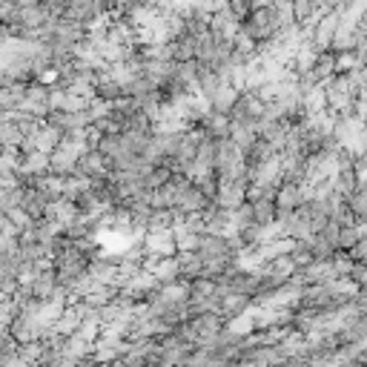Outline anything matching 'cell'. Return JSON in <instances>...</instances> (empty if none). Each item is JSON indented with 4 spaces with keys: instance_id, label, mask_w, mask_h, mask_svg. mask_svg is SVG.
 <instances>
[{
    "instance_id": "cell-1",
    "label": "cell",
    "mask_w": 367,
    "mask_h": 367,
    "mask_svg": "<svg viewBox=\"0 0 367 367\" xmlns=\"http://www.w3.org/2000/svg\"><path fill=\"white\" fill-rule=\"evenodd\" d=\"M299 201H301L299 184H284L282 189H278V195H275V207L282 210V213H290V210L299 207Z\"/></svg>"
},
{
    "instance_id": "cell-2",
    "label": "cell",
    "mask_w": 367,
    "mask_h": 367,
    "mask_svg": "<svg viewBox=\"0 0 367 367\" xmlns=\"http://www.w3.org/2000/svg\"><path fill=\"white\" fill-rule=\"evenodd\" d=\"M347 210L353 215V221H367V187H359L353 195H347Z\"/></svg>"
},
{
    "instance_id": "cell-3",
    "label": "cell",
    "mask_w": 367,
    "mask_h": 367,
    "mask_svg": "<svg viewBox=\"0 0 367 367\" xmlns=\"http://www.w3.org/2000/svg\"><path fill=\"white\" fill-rule=\"evenodd\" d=\"M249 210H253V224H270L273 218H275V204L267 201V198H264V201H256Z\"/></svg>"
},
{
    "instance_id": "cell-4",
    "label": "cell",
    "mask_w": 367,
    "mask_h": 367,
    "mask_svg": "<svg viewBox=\"0 0 367 367\" xmlns=\"http://www.w3.org/2000/svg\"><path fill=\"white\" fill-rule=\"evenodd\" d=\"M359 241H362V236H359V230L353 224H344L339 230V249H344V253H350V249H353Z\"/></svg>"
}]
</instances>
